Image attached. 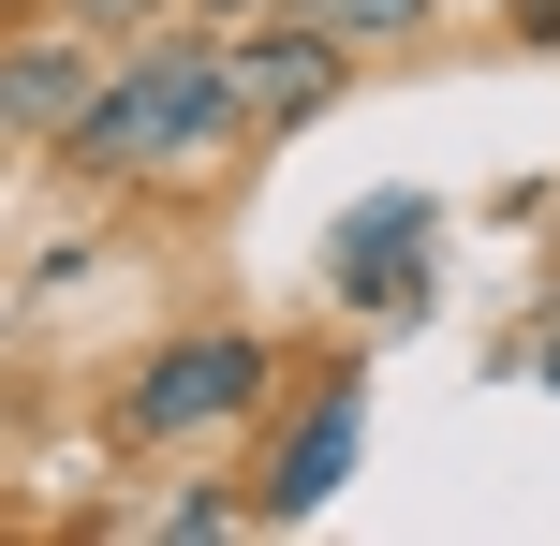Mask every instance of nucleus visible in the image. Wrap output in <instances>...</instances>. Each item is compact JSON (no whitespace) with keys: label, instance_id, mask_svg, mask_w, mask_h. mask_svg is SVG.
<instances>
[{"label":"nucleus","instance_id":"8","mask_svg":"<svg viewBox=\"0 0 560 546\" xmlns=\"http://www.w3.org/2000/svg\"><path fill=\"white\" fill-rule=\"evenodd\" d=\"M59 15H74L89 45H118V30H148V15H163V0H59Z\"/></svg>","mask_w":560,"mask_h":546},{"label":"nucleus","instance_id":"5","mask_svg":"<svg viewBox=\"0 0 560 546\" xmlns=\"http://www.w3.org/2000/svg\"><path fill=\"white\" fill-rule=\"evenodd\" d=\"M339 311H428V193H369L325 252Z\"/></svg>","mask_w":560,"mask_h":546},{"label":"nucleus","instance_id":"9","mask_svg":"<svg viewBox=\"0 0 560 546\" xmlns=\"http://www.w3.org/2000/svg\"><path fill=\"white\" fill-rule=\"evenodd\" d=\"M516 15V45H560V0H502Z\"/></svg>","mask_w":560,"mask_h":546},{"label":"nucleus","instance_id":"11","mask_svg":"<svg viewBox=\"0 0 560 546\" xmlns=\"http://www.w3.org/2000/svg\"><path fill=\"white\" fill-rule=\"evenodd\" d=\"M546 384H560V340H546Z\"/></svg>","mask_w":560,"mask_h":546},{"label":"nucleus","instance_id":"10","mask_svg":"<svg viewBox=\"0 0 560 546\" xmlns=\"http://www.w3.org/2000/svg\"><path fill=\"white\" fill-rule=\"evenodd\" d=\"M192 15H207V30H252V15H280V0H192Z\"/></svg>","mask_w":560,"mask_h":546},{"label":"nucleus","instance_id":"3","mask_svg":"<svg viewBox=\"0 0 560 546\" xmlns=\"http://www.w3.org/2000/svg\"><path fill=\"white\" fill-rule=\"evenodd\" d=\"M354 443H369V370H325V384L295 399V429L266 443V473H252L236 502H252L266 532H280V518H325V488L354 473Z\"/></svg>","mask_w":560,"mask_h":546},{"label":"nucleus","instance_id":"7","mask_svg":"<svg viewBox=\"0 0 560 546\" xmlns=\"http://www.w3.org/2000/svg\"><path fill=\"white\" fill-rule=\"evenodd\" d=\"M280 15L325 30L339 59H384V45H413V30H428V0H280Z\"/></svg>","mask_w":560,"mask_h":546},{"label":"nucleus","instance_id":"4","mask_svg":"<svg viewBox=\"0 0 560 546\" xmlns=\"http://www.w3.org/2000/svg\"><path fill=\"white\" fill-rule=\"evenodd\" d=\"M339 74H354V59H339L325 30H295V15H252V30H222L236 133H295V118H325V104H339Z\"/></svg>","mask_w":560,"mask_h":546},{"label":"nucleus","instance_id":"1","mask_svg":"<svg viewBox=\"0 0 560 546\" xmlns=\"http://www.w3.org/2000/svg\"><path fill=\"white\" fill-rule=\"evenodd\" d=\"M236 133V89H222V30H163V45H133L104 89L74 104V133H59V163L74 177H207Z\"/></svg>","mask_w":560,"mask_h":546},{"label":"nucleus","instance_id":"2","mask_svg":"<svg viewBox=\"0 0 560 546\" xmlns=\"http://www.w3.org/2000/svg\"><path fill=\"white\" fill-rule=\"evenodd\" d=\"M266 384H280V355L252 325H192V340H163L118 384V429L133 443H207V429H236V414H266Z\"/></svg>","mask_w":560,"mask_h":546},{"label":"nucleus","instance_id":"12","mask_svg":"<svg viewBox=\"0 0 560 546\" xmlns=\"http://www.w3.org/2000/svg\"><path fill=\"white\" fill-rule=\"evenodd\" d=\"M0 15H15V0H0Z\"/></svg>","mask_w":560,"mask_h":546},{"label":"nucleus","instance_id":"6","mask_svg":"<svg viewBox=\"0 0 560 546\" xmlns=\"http://www.w3.org/2000/svg\"><path fill=\"white\" fill-rule=\"evenodd\" d=\"M89 89H104L89 30H15V45H0V148H59Z\"/></svg>","mask_w":560,"mask_h":546}]
</instances>
